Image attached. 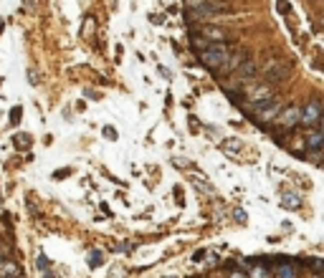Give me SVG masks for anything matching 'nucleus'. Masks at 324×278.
<instances>
[{
	"label": "nucleus",
	"instance_id": "nucleus-5",
	"mask_svg": "<svg viewBox=\"0 0 324 278\" xmlns=\"http://www.w3.org/2000/svg\"><path fill=\"white\" fill-rule=\"evenodd\" d=\"M322 116H324V109H322V101L319 99H309L302 109V124L306 129H312L314 124H322Z\"/></svg>",
	"mask_w": 324,
	"mask_h": 278
},
{
	"label": "nucleus",
	"instance_id": "nucleus-6",
	"mask_svg": "<svg viewBox=\"0 0 324 278\" xmlns=\"http://www.w3.org/2000/svg\"><path fill=\"white\" fill-rule=\"evenodd\" d=\"M292 73V63L289 61H278V63H271L264 68V78L268 84H281V81H286Z\"/></svg>",
	"mask_w": 324,
	"mask_h": 278
},
{
	"label": "nucleus",
	"instance_id": "nucleus-12",
	"mask_svg": "<svg viewBox=\"0 0 324 278\" xmlns=\"http://www.w3.org/2000/svg\"><path fill=\"white\" fill-rule=\"evenodd\" d=\"M3 276L6 278H20L23 273H20V268L16 263H3Z\"/></svg>",
	"mask_w": 324,
	"mask_h": 278
},
{
	"label": "nucleus",
	"instance_id": "nucleus-13",
	"mask_svg": "<svg viewBox=\"0 0 324 278\" xmlns=\"http://www.w3.org/2000/svg\"><path fill=\"white\" fill-rule=\"evenodd\" d=\"M276 276L278 278H296V271H294V266H278Z\"/></svg>",
	"mask_w": 324,
	"mask_h": 278
},
{
	"label": "nucleus",
	"instance_id": "nucleus-22",
	"mask_svg": "<svg viewBox=\"0 0 324 278\" xmlns=\"http://www.w3.org/2000/svg\"><path fill=\"white\" fill-rule=\"evenodd\" d=\"M230 278H248V276L243 273V271H233V273H230Z\"/></svg>",
	"mask_w": 324,
	"mask_h": 278
},
{
	"label": "nucleus",
	"instance_id": "nucleus-9",
	"mask_svg": "<svg viewBox=\"0 0 324 278\" xmlns=\"http://www.w3.org/2000/svg\"><path fill=\"white\" fill-rule=\"evenodd\" d=\"M274 96V86L266 81V84H258L254 91H251V101H261V99H271Z\"/></svg>",
	"mask_w": 324,
	"mask_h": 278
},
{
	"label": "nucleus",
	"instance_id": "nucleus-3",
	"mask_svg": "<svg viewBox=\"0 0 324 278\" xmlns=\"http://www.w3.org/2000/svg\"><path fill=\"white\" fill-rule=\"evenodd\" d=\"M281 109H284L281 99L271 96V99L254 101V106H251V114L258 119L261 124H266V122H276V119H278V114H281Z\"/></svg>",
	"mask_w": 324,
	"mask_h": 278
},
{
	"label": "nucleus",
	"instance_id": "nucleus-23",
	"mask_svg": "<svg viewBox=\"0 0 324 278\" xmlns=\"http://www.w3.org/2000/svg\"><path fill=\"white\" fill-rule=\"evenodd\" d=\"M322 134H324V116H322Z\"/></svg>",
	"mask_w": 324,
	"mask_h": 278
},
{
	"label": "nucleus",
	"instance_id": "nucleus-24",
	"mask_svg": "<svg viewBox=\"0 0 324 278\" xmlns=\"http://www.w3.org/2000/svg\"><path fill=\"white\" fill-rule=\"evenodd\" d=\"M0 266H3V256H0Z\"/></svg>",
	"mask_w": 324,
	"mask_h": 278
},
{
	"label": "nucleus",
	"instance_id": "nucleus-21",
	"mask_svg": "<svg viewBox=\"0 0 324 278\" xmlns=\"http://www.w3.org/2000/svg\"><path fill=\"white\" fill-rule=\"evenodd\" d=\"M278 10H281V13H289V5H286V0H278Z\"/></svg>",
	"mask_w": 324,
	"mask_h": 278
},
{
	"label": "nucleus",
	"instance_id": "nucleus-4",
	"mask_svg": "<svg viewBox=\"0 0 324 278\" xmlns=\"http://www.w3.org/2000/svg\"><path fill=\"white\" fill-rule=\"evenodd\" d=\"M276 124H278V129H284V132H294L296 124H302V109H299L296 104L284 106L281 114H278V119H276Z\"/></svg>",
	"mask_w": 324,
	"mask_h": 278
},
{
	"label": "nucleus",
	"instance_id": "nucleus-19",
	"mask_svg": "<svg viewBox=\"0 0 324 278\" xmlns=\"http://www.w3.org/2000/svg\"><path fill=\"white\" fill-rule=\"evenodd\" d=\"M104 137L106 139H116V129L114 127H104Z\"/></svg>",
	"mask_w": 324,
	"mask_h": 278
},
{
	"label": "nucleus",
	"instance_id": "nucleus-16",
	"mask_svg": "<svg viewBox=\"0 0 324 278\" xmlns=\"http://www.w3.org/2000/svg\"><path fill=\"white\" fill-rule=\"evenodd\" d=\"M99 263H102V253H99V251H94V253L89 256V266H92V268H96Z\"/></svg>",
	"mask_w": 324,
	"mask_h": 278
},
{
	"label": "nucleus",
	"instance_id": "nucleus-2",
	"mask_svg": "<svg viewBox=\"0 0 324 278\" xmlns=\"http://www.w3.org/2000/svg\"><path fill=\"white\" fill-rule=\"evenodd\" d=\"M230 5L226 0H188V18H210V15H223L228 13Z\"/></svg>",
	"mask_w": 324,
	"mask_h": 278
},
{
	"label": "nucleus",
	"instance_id": "nucleus-20",
	"mask_svg": "<svg viewBox=\"0 0 324 278\" xmlns=\"http://www.w3.org/2000/svg\"><path fill=\"white\" fill-rule=\"evenodd\" d=\"M28 81H30L33 86L38 84V73H36V71H30V68H28Z\"/></svg>",
	"mask_w": 324,
	"mask_h": 278
},
{
	"label": "nucleus",
	"instance_id": "nucleus-10",
	"mask_svg": "<svg viewBox=\"0 0 324 278\" xmlns=\"http://www.w3.org/2000/svg\"><path fill=\"white\" fill-rule=\"evenodd\" d=\"M306 147H309V149H314V152H319V149L324 147V134H322V132L309 134V137H306Z\"/></svg>",
	"mask_w": 324,
	"mask_h": 278
},
{
	"label": "nucleus",
	"instance_id": "nucleus-17",
	"mask_svg": "<svg viewBox=\"0 0 324 278\" xmlns=\"http://www.w3.org/2000/svg\"><path fill=\"white\" fill-rule=\"evenodd\" d=\"M233 218H236L238 223H246V213H243L240 208H236V210H233Z\"/></svg>",
	"mask_w": 324,
	"mask_h": 278
},
{
	"label": "nucleus",
	"instance_id": "nucleus-1",
	"mask_svg": "<svg viewBox=\"0 0 324 278\" xmlns=\"http://www.w3.org/2000/svg\"><path fill=\"white\" fill-rule=\"evenodd\" d=\"M230 53H233V51H230L226 43H210L208 48H202V51L198 53V61L206 66L208 71H213L216 76H226V73H230V68H228Z\"/></svg>",
	"mask_w": 324,
	"mask_h": 278
},
{
	"label": "nucleus",
	"instance_id": "nucleus-7",
	"mask_svg": "<svg viewBox=\"0 0 324 278\" xmlns=\"http://www.w3.org/2000/svg\"><path fill=\"white\" fill-rule=\"evenodd\" d=\"M198 33L202 38H208L210 43H228V38H230V33L226 28H218V25H202Z\"/></svg>",
	"mask_w": 324,
	"mask_h": 278
},
{
	"label": "nucleus",
	"instance_id": "nucleus-18",
	"mask_svg": "<svg viewBox=\"0 0 324 278\" xmlns=\"http://www.w3.org/2000/svg\"><path fill=\"white\" fill-rule=\"evenodd\" d=\"M38 268L40 271H48V258L46 256H38Z\"/></svg>",
	"mask_w": 324,
	"mask_h": 278
},
{
	"label": "nucleus",
	"instance_id": "nucleus-14",
	"mask_svg": "<svg viewBox=\"0 0 324 278\" xmlns=\"http://www.w3.org/2000/svg\"><path fill=\"white\" fill-rule=\"evenodd\" d=\"M299 197L296 195H284V208H286V210H296L299 208Z\"/></svg>",
	"mask_w": 324,
	"mask_h": 278
},
{
	"label": "nucleus",
	"instance_id": "nucleus-15",
	"mask_svg": "<svg viewBox=\"0 0 324 278\" xmlns=\"http://www.w3.org/2000/svg\"><path fill=\"white\" fill-rule=\"evenodd\" d=\"M20 116H23V109H20V106H13V111H10V124H13V127L20 124Z\"/></svg>",
	"mask_w": 324,
	"mask_h": 278
},
{
	"label": "nucleus",
	"instance_id": "nucleus-8",
	"mask_svg": "<svg viewBox=\"0 0 324 278\" xmlns=\"http://www.w3.org/2000/svg\"><path fill=\"white\" fill-rule=\"evenodd\" d=\"M238 73H240V81H248V78H256V73H258V66H256V61H254V58H246V61L240 63Z\"/></svg>",
	"mask_w": 324,
	"mask_h": 278
},
{
	"label": "nucleus",
	"instance_id": "nucleus-11",
	"mask_svg": "<svg viewBox=\"0 0 324 278\" xmlns=\"http://www.w3.org/2000/svg\"><path fill=\"white\" fill-rule=\"evenodd\" d=\"M13 144H16V149H28V147H30V137L23 134V132H18V134L13 137Z\"/></svg>",
	"mask_w": 324,
	"mask_h": 278
}]
</instances>
